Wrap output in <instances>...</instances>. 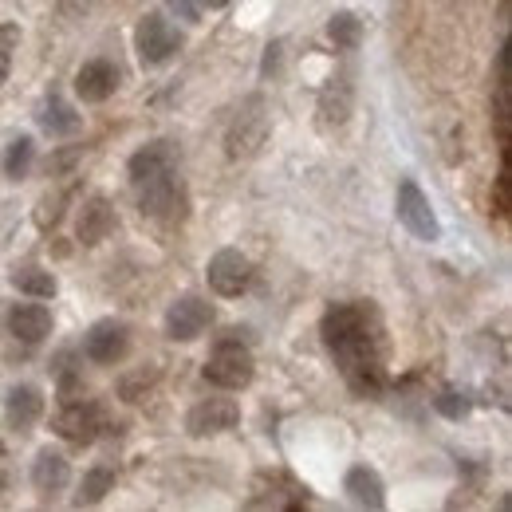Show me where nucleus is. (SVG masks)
I'll return each mask as SVG.
<instances>
[{"label":"nucleus","mask_w":512,"mask_h":512,"mask_svg":"<svg viewBox=\"0 0 512 512\" xmlns=\"http://www.w3.org/2000/svg\"><path fill=\"white\" fill-rule=\"evenodd\" d=\"M434 406H438V414L449 418V422H461V418L469 414V398H465L461 390H453V386H446V390L434 398Z\"/></svg>","instance_id":"obj_24"},{"label":"nucleus","mask_w":512,"mask_h":512,"mask_svg":"<svg viewBox=\"0 0 512 512\" xmlns=\"http://www.w3.org/2000/svg\"><path fill=\"white\" fill-rule=\"evenodd\" d=\"M64 205H67V190L44 193V197H40V209H36V225H40V229H52V225L60 221Z\"/></svg>","instance_id":"obj_25"},{"label":"nucleus","mask_w":512,"mask_h":512,"mask_svg":"<svg viewBox=\"0 0 512 512\" xmlns=\"http://www.w3.org/2000/svg\"><path fill=\"white\" fill-rule=\"evenodd\" d=\"M320 127H339V123H347V115H351V83L347 79H331V87L323 91L320 99Z\"/></svg>","instance_id":"obj_19"},{"label":"nucleus","mask_w":512,"mask_h":512,"mask_svg":"<svg viewBox=\"0 0 512 512\" xmlns=\"http://www.w3.org/2000/svg\"><path fill=\"white\" fill-rule=\"evenodd\" d=\"M264 134H268V119L260 115V103H249L241 115H237V123L229 130V158H249L260 150V142H264Z\"/></svg>","instance_id":"obj_13"},{"label":"nucleus","mask_w":512,"mask_h":512,"mask_svg":"<svg viewBox=\"0 0 512 512\" xmlns=\"http://www.w3.org/2000/svg\"><path fill=\"white\" fill-rule=\"evenodd\" d=\"M201 8H225V4H233V0H197Z\"/></svg>","instance_id":"obj_31"},{"label":"nucleus","mask_w":512,"mask_h":512,"mask_svg":"<svg viewBox=\"0 0 512 512\" xmlns=\"http://www.w3.org/2000/svg\"><path fill=\"white\" fill-rule=\"evenodd\" d=\"M91 8H95V0H60V12L67 20H83Z\"/></svg>","instance_id":"obj_29"},{"label":"nucleus","mask_w":512,"mask_h":512,"mask_svg":"<svg viewBox=\"0 0 512 512\" xmlns=\"http://www.w3.org/2000/svg\"><path fill=\"white\" fill-rule=\"evenodd\" d=\"M201 375L213 386H221V390H241V386L253 383L256 363H253V351L241 343V331H229L225 339H217V347L209 351Z\"/></svg>","instance_id":"obj_3"},{"label":"nucleus","mask_w":512,"mask_h":512,"mask_svg":"<svg viewBox=\"0 0 512 512\" xmlns=\"http://www.w3.org/2000/svg\"><path fill=\"white\" fill-rule=\"evenodd\" d=\"M170 8H174L182 20H197V16H201V4H197V0H170Z\"/></svg>","instance_id":"obj_30"},{"label":"nucleus","mask_w":512,"mask_h":512,"mask_svg":"<svg viewBox=\"0 0 512 512\" xmlns=\"http://www.w3.org/2000/svg\"><path fill=\"white\" fill-rule=\"evenodd\" d=\"M111 489H115V469L95 465V469H87V473H83L79 493H75V505H79V509H91V505H99Z\"/></svg>","instance_id":"obj_20"},{"label":"nucleus","mask_w":512,"mask_h":512,"mask_svg":"<svg viewBox=\"0 0 512 512\" xmlns=\"http://www.w3.org/2000/svg\"><path fill=\"white\" fill-rule=\"evenodd\" d=\"M327 36H331V44L335 48H359V40H363V20L355 16V12H335L331 20H327Z\"/></svg>","instance_id":"obj_23"},{"label":"nucleus","mask_w":512,"mask_h":512,"mask_svg":"<svg viewBox=\"0 0 512 512\" xmlns=\"http://www.w3.org/2000/svg\"><path fill=\"white\" fill-rule=\"evenodd\" d=\"M8 331L20 343H44L52 335V312L44 304H16L8 312Z\"/></svg>","instance_id":"obj_18"},{"label":"nucleus","mask_w":512,"mask_h":512,"mask_svg":"<svg viewBox=\"0 0 512 512\" xmlns=\"http://www.w3.org/2000/svg\"><path fill=\"white\" fill-rule=\"evenodd\" d=\"M36 123L52 138H71V134L83 130V115H75V107L67 103L60 91H52V95H44V103L36 111Z\"/></svg>","instance_id":"obj_16"},{"label":"nucleus","mask_w":512,"mask_h":512,"mask_svg":"<svg viewBox=\"0 0 512 512\" xmlns=\"http://www.w3.org/2000/svg\"><path fill=\"white\" fill-rule=\"evenodd\" d=\"M119 91V67L111 60H91L75 71V95L83 103H107Z\"/></svg>","instance_id":"obj_11"},{"label":"nucleus","mask_w":512,"mask_h":512,"mask_svg":"<svg viewBox=\"0 0 512 512\" xmlns=\"http://www.w3.org/2000/svg\"><path fill=\"white\" fill-rule=\"evenodd\" d=\"M52 430L71 442V446H91L103 430H107V414H103V406L99 402H64L60 406V414L52 418Z\"/></svg>","instance_id":"obj_6"},{"label":"nucleus","mask_w":512,"mask_h":512,"mask_svg":"<svg viewBox=\"0 0 512 512\" xmlns=\"http://www.w3.org/2000/svg\"><path fill=\"white\" fill-rule=\"evenodd\" d=\"M130 193L146 217L170 221L182 205V186H178V166L174 150L166 142H150L130 158Z\"/></svg>","instance_id":"obj_2"},{"label":"nucleus","mask_w":512,"mask_h":512,"mask_svg":"<svg viewBox=\"0 0 512 512\" xmlns=\"http://www.w3.org/2000/svg\"><path fill=\"white\" fill-rule=\"evenodd\" d=\"M32 485L44 497L64 493L67 485H71V461H67L60 449H40L36 461H32Z\"/></svg>","instance_id":"obj_14"},{"label":"nucleus","mask_w":512,"mask_h":512,"mask_svg":"<svg viewBox=\"0 0 512 512\" xmlns=\"http://www.w3.org/2000/svg\"><path fill=\"white\" fill-rule=\"evenodd\" d=\"M323 347L339 375L359 398H375L386 386V327L375 304H335L320 320Z\"/></svg>","instance_id":"obj_1"},{"label":"nucleus","mask_w":512,"mask_h":512,"mask_svg":"<svg viewBox=\"0 0 512 512\" xmlns=\"http://www.w3.org/2000/svg\"><path fill=\"white\" fill-rule=\"evenodd\" d=\"M32 162H36V142H32L28 134L12 138V142H8V150H4V178H8V182L28 178Z\"/></svg>","instance_id":"obj_21"},{"label":"nucleus","mask_w":512,"mask_h":512,"mask_svg":"<svg viewBox=\"0 0 512 512\" xmlns=\"http://www.w3.org/2000/svg\"><path fill=\"white\" fill-rule=\"evenodd\" d=\"M20 48V24H0V83L12 71V56Z\"/></svg>","instance_id":"obj_26"},{"label":"nucleus","mask_w":512,"mask_h":512,"mask_svg":"<svg viewBox=\"0 0 512 512\" xmlns=\"http://www.w3.org/2000/svg\"><path fill=\"white\" fill-rule=\"evenodd\" d=\"M150 383H154V371H142V375H134V379H123V383H119V390H123V398H127V402H138V386H146V390H150Z\"/></svg>","instance_id":"obj_28"},{"label":"nucleus","mask_w":512,"mask_h":512,"mask_svg":"<svg viewBox=\"0 0 512 512\" xmlns=\"http://www.w3.org/2000/svg\"><path fill=\"white\" fill-rule=\"evenodd\" d=\"M134 48H138V60L146 67H162L166 60H174V52L182 48V32L162 12H150V16L138 20Z\"/></svg>","instance_id":"obj_5"},{"label":"nucleus","mask_w":512,"mask_h":512,"mask_svg":"<svg viewBox=\"0 0 512 512\" xmlns=\"http://www.w3.org/2000/svg\"><path fill=\"white\" fill-rule=\"evenodd\" d=\"M213 323V304L201 300V296H182L170 304L166 312V339L174 343H193L197 335H205Z\"/></svg>","instance_id":"obj_9"},{"label":"nucleus","mask_w":512,"mask_h":512,"mask_svg":"<svg viewBox=\"0 0 512 512\" xmlns=\"http://www.w3.org/2000/svg\"><path fill=\"white\" fill-rule=\"evenodd\" d=\"M493 209H497L501 217H509V209H512V158H505V170H501V182H497Z\"/></svg>","instance_id":"obj_27"},{"label":"nucleus","mask_w":512,"mask_h":512,"mask_svg":"<svg viewBox=\"0 0 512 512\" xmlns=\"http://www.w3.org/2000/svg\"><path fill=\"white\" fill-rule=\"evenodd\" d=\"M12 288L24 292V296H36V300H52L56 296V276L44 272V268H16Z\"/></svg>","instance_id":"obj_22"},{"label":"nucleus","mask_w":512,"mask_h":512,"mask_svg":"<svg viewBox=\"0 0 512 512\" xmlns=\"http://www.w3.org/2000/svg\"><path fill=\"white\" fill-rule=\"evenodd\" d=\"M241 422V406L233 398H201L186 414V430L193 438H213V434H225Z\"/></svg>","instance_id":"obj_10"},{"label":"nucleus","mask_w":512,"mask_h":512,"mask_svg":"<svg viewBox=\"0 0 512 512\" xmlns=\"http://www.w3.org/2000/svg\"><path fill=\"white\" fill-rule=\"evenodd\" d=\"M83 351H87V359L99 363V367H119L130 355L127 323H119V320L91 323V331H87V339H83Z\"/></svg>","instance_id":"obj_8"},{"label":"nucleus","mask_w":512,"mask_h":512,"mask_svg":"<svg viewBox=\"0 0 512 512\" xmlns=\"http://www.w3.org/2000/svg\"><path fill=\"white\" fill-rule=\"evenodd\" d=\"M205 276H209V288H213L217 296L233 300V296H241V292L253 284V260L245 253H237V249H221V253L209 256Z\"/></svg>","instance_id":"obj_7"},{"label":"nucleus","mask_w":512,"mask_h":512,"mask_svg":"<svg viewBox=\"0 0 512 512\" xmlns=\"http://www.w3.org/2000/svg\"><path fill=\"white\" fill-rule=\"evenodd\" d=\"M394 213H398V221H402V225H406V229H410L418 241H426V245L442 241V221H438V213H434L430 197L422 193V186H418L414 178H406V182L398 186Z\"/></svg>","instance_id":"obj_4"},{"label":"nucleus","mask_w":512,"mask_h":512,"mask_svg":"<svg viewBox=\"0 0 512 512\" xmlns=\"http://www.w3.org/2000/svg\"><path fill=\"white\" fill-rule=\"evenodd\" d=\"M343 493L359 505V509H386V485L371 465H355L343 477Z\"/></svg>","instance_id":"obj_17"},{"label":"nucleus","mask_w":512,"mask_h":512,"mask_svg":"<svg viewBox=\"0 0 512 512\" xmlns=\"http://www.w3.org/2000/svg\"><path fill=\"white\" fill-rule=\"evenodd\" d=\"M111 229H115V209H111V201H107L103 193H95V197L79 209L75 237H79V245H99V241H107Z\"/></svg>","instance_id":"obj_15"},{"label":"nucleus","mask_w":512,"mask_h":512,"mask_svg":"<svg viewBox=\"0 0 512 512\" xmlns=\"http://www.w3.org/2000/svg\"><path fill=\"white\" fill-rule=\"evenodd\" d=\"M44 414V394L36 390L32 383H16L4 390V418L8 426L20 434V430H32Z\"/></svg>","instance_id":"obj_12"}]
</instances>
